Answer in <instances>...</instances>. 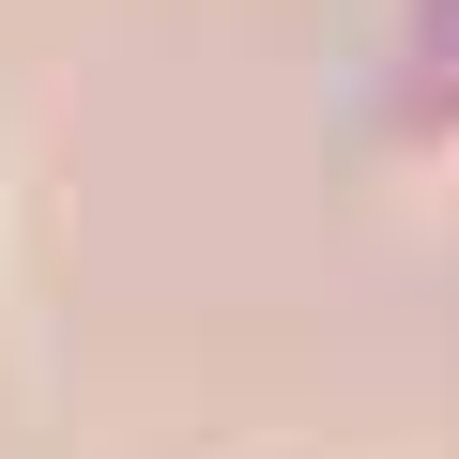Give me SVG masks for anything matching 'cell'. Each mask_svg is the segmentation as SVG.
<instances>
[{"instance_id":"cell-2","label":"cell","mask_w":459,"mask_h":459,"mask_svg":"<svg viewBox=\"0 0 459 459\" xmlns=\"http://www.w3.org/2000/svg\"><path fill=\"white\" fill-rule=\"evenodd\" d=\"M0 214H16V169H0Z\"/></svg>"},{"instance_id":"cell-1","label":"cell","mask_w":459,"mask_h":459,"mask_svg":"<svg viewBox=\"0 0 459 459\" xmlns=\"http://www.w3.org/2000/svg\"><path fill=\"white\" fill-rule=\"evenodd\" d=\"M352 108H368V153L398 184H459V0H383Z\"/></svg>"}]
</instances>
